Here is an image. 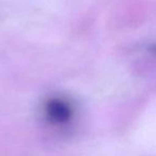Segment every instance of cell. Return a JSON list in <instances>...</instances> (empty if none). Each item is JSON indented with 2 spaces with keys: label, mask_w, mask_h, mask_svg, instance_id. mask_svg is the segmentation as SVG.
Here are the masks:
<instances>
[{
  "label": "cell",
  "mask_w": 156,
  "mask_h": 156,
  "mask_svg": "<svg viewBox=\"0 0 156 156\" xmlns=\"http://www.w3.org/2000/svg\"><path fill=\"white\" fill-rule=\"evenodd\" d=\"M43 113L49 124L54 126H64L73 120L75 110L69 100L61 96H52L44 103Z\"/></svg>",
  "instance_id": "obj_1"
},
{
  "label": "cell",
  "mask_w": 156,
  "mask_h": 156,
  "mask_svg": "<svg viewBox=\"0 0 156 156\" xmlns=\"http://www.w3.org/2000/svg\"><path fill=\"white\" fill-rule=\"evenodd\" d=\"M150 51L151 52H153L154 55H156V44H154V45H152V46H150Z\"/></svg>",
  "instance_id": "obj_2"
}]
</instances>
